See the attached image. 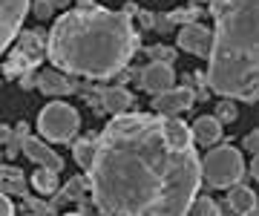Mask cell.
I'll list each match as a JSON object with an SVG mask.
<instances>
[{
    "label": "cell",
    "instance_id": "cell-13",
    "mask_svg": "<svg viewBox=\"0 0 259 216\" xmlns=\"http://www.w3.org/2000/svg\"><path fill=\"white\" fill-rule=\"evenodd\" d=\"M190 136H193L196 144H202V147H210L216 141L222 139V124L216 121L213 115H199L190 127Z\"/></svg>",
    "mask_w": 259,
    "mask_h": 216
},
{
    "label": "cell",
    "instance_id": "cell-24",
    "mask_svg": "<svg viewBox=\"0 0 259 216\" xmlns=\"http://www.w3.org/2000/svg\"><path fill=\"white\" fill-rule=\"evenodd\" d=\"M153 61H158V64H170L173 66V61H176V49L173 47H164V44H156V47H147L144 49Z\"/></svg>",
    "mask_w": 259,
    "mask_h": 216
},
{
    "label": "cell",
    "instance_id": "cell-36",
    "mask_svg": "<svg viewBox=\"0 0 259 216\" xmlns=\"http://www.w3.org/2000/svg\"><path fill=\"white\" fill-rule=\"evenodd\" d=\"M0 182H3V153H0Z\"/></svg>",
    "mask_w": 259,
    "mask_h": 216
},
{
    "label": "cell",
    "instance_id": "cell-30",
    "mask_svg": "<svg viewBox=\"0 0 259 216\" xmlns=\"http://www.w3.org/2000/svg\"><path fill=\"white\" fill-rule=\"evenodd\" d=\"M0 216H15V205H12L9 196L0 193Z\"/></svg>",
    "mask_w": 259,
    "mask_h": 216
},
{
    "label": "cell",
    "instance_id": "cell-29",
    "mask_svg": "<svg viewBox=\"0 0 259 216\" xmlns=\"http://www.w3.org/2000/svg\"><path fill=\"white\" fill-rule=\"evenodd\" d=\"M242 147H245L248 153H256V147H259V136H256V130L245 136V141H242Z\"/></svg>",
    "mask_w": 259,
    "mask_h": 216
},
{
    "label": "cell",
    "instance_id": "cell-17",
    "mask_svg": "<svg viewBox=\"0 0 259 216\" xmlns=\"http://www.w3.org/2000/svg\"><path fill=\"white\" fill-rule=\"evenodd\" d=\"M83 193H90V185H87V176H75V179H69L64 185V190L58 193L52 202H49V210L55 213V207L58 205H64V202H72V199H83Z\"/></svg>",
    "mask_w": 259,
    "mask_h": 216
},
{
    "label": "cell",
    "instance_id": "cell-12",
    "mask_svg": "<svg viewBox=\"0 0 259 216\" xmlns=\"http://www.w3.org/2000/svg\"><path fill=\"white\" fill-rule=\"evenodd\" d=\"M101 107H104V113L124 115V113H130V107H133V93H130L127 87H104L101 90Z\"/></svg>",
    "mask_w": 259,
    "mask_h": 216
},
{
    "label": "cell",
    "instance_id": "cell-34",
    "mask_svg": "<svg viewBox=\"0 0 259 216\" xmlns=\"http://www.w3.org/2000/svg\"><path fill=\"white\" fill-rule=\"evenodd\" d=\"M49 3H52V9H66L72 0H49Z\"/></svg>",
    "mask_w": 259,
    "mask_h": 216
},
{
    "label": "cell",
    "instance_id": "cell-19",
    "mask_svg": "<svg viewBox=\"0 0 259 216\" xmlns=\"http://www.w3.org/2000/svg\"><path fill=\"white\" fill-rule=\"evenodd\" d=\"M32 188L37 190V193H44V196H49V193H55L58 190V173H52V170L40 167L32 173Z\"/></svg>",
    "mask_w": 259,
    "mask_h": 216
},
{
    "label": "cell",
    "instance_id": "cell-16",
    "mask_svg": "<svg viewBox=\"0 0 259 216\" xmlns=\"http://www.w3.org/2000/svg\"><path fill=\"white\" fill-rule=\"evenodd\" d=\"M228 205L239 216H253L256 213V193L248 185H233L231 193H228Z\"/></svg>",
    "mask_w": 259,
    "mask_h": 216
},
{
    "label": "cell",
    "instance_id": "cell-35",
    "mask_svg": "<svg viewBox=\"0 0 259 216\" xmlns=\"http://www.w3.org/2000/svg\"><path fill=\"white\" fill-rule=\"evenodd\" d=\"M90 3H95V0H78V6H90Z\"/></svg>",
    "mask_w": 259,
    "mask_h": 216
},
{
    "label": "cell",
    "instance_id": "cell-5",
    "mask_svg": "<svg viewBox=\"0 0 259 216\" xmlns=\"http://www.w3.org/2000/svg\"><path fill=\"white\" fill-rule=\"evenodd\" d=\"M37 130L47 141H72V136L81 130V115L72 104L49 101L37 115Z\"/></svg>",
    "mask_w": 259,
    "mask_h": 216
},
{
    "label": "cell",
    "instance_id": "cell-27",
    "mask_svg": "<svg viewBox=\"0 0 259 216\" xmlns=\"http://www.w3.org/2000/svg\"><path fill=\"white\" fill-rule=\"evenodd\" d=\"M29 9H32V15H35V18H40V20H47L49 15L55 12L49 0H32V3H29Z\"/></svg>",
    "mask_w": 259,
    "mask_h": 216
},
{
    "label": "cell",
    "instance_id": "cell-11",
    "mask_svg": "<svg viewBox=\"0 0 259 216\" xmlns=\"http://www.w3.org/2000/svg\"><path fill=\"white\" fill-rule=\"evenodd\" d=\"M20 153H26V159H32L35 164L52 170V173L64 170V159H61V156H58L52 147H47V141H40V139H32V136H26V139H23V147H20Z\"/></svg>",
    "mask_w": 259,
    "mask_h": 216
},
{
    "label": "cell",
    "instance_id": "cell-4",
    "mask_svg": "<svg viewBox=\"0 0 259 216\" xmlns=\"http://www.w3.org/2000/svg\"><path fill=\"white\" fill-rule=\"evenodd\" d=\"M202 179L210 188H233L239 185V179L245 176V159L233 144H222V147H213L202 161Z\"/></svg>",
    "mask_w": 259,
    "mask_h": 216
},
{
    "label": "cell",
    "instance_id": "cell-32",
    "mask_svg": "<svg viewBox=\"0 0 259 216\" xmlns=\"http://www.w3.org/2000/svg\"><path fill=\"white\" fill-rule=\"evenodd\" d=\"M18 84H20V90H32V87H35V75H32V72H26V75L18 78Z\"/></svg>",
    "mask_w": 259,
    "mask_h": 216
},
{
    "label": "cell",
    "instance_id": "cell-9",
    "mask_svg": "<svg viewBox=\"0 0 259 216\" xmlns=\"http://www.w3.org/2000/svg\"><path fill=\"white\" fill-rule=\"evenodd\" d=\"M176 40H179V49H185L190 55L207 58L213 47V32L202 23H187V26L176 29Z\"/></svg>",
    "mask_w": 259,
    "mask_h": 216
},
{
    "label": "cell",
    "instance_id": "cell-1",
    "mask_svg": "<svg viewBox=\"0 0 259 216\" xmlns=\"http://www.w3.org/2000/svg\"><path fill=\"white\" fill-rule=\"evenodd\" d=\"M87 185L101 216H185L202 185L196 147H170L161 115H115L95 136Z\"/></svg>",
    "mask_w": 259,
    "mask_h": 216
},
{
    "label": "cell",
    "instance_id": "cell-38",
    "mask_svg": "<svg viewBox=\"0 0 259 216\" xmlns=\"http://www.w3.org/2000/svg\"><path fill=\"white\" fill-rule=\"evenodd\" d=\"M207 3H213V6H216V3H222V0H207Z\"/></svg>",
    "mask_w": 259,
    "mask_h": 216
},
{
    "label": "cell",
    "instance_id": "cell-23",
    "mask_svg": "<svg viewBox=\"0 0 259 216\" xmlns=\"http://www.w3.org/2000/svg\"><path fill=\"white\" fill-rule=\"evenodd\" d=\"M29 136V127H26V121H20L18 124V130L12 133V139H9V144H6V156L9 159H15L20 153V147H23V139Z\"/></svg>",
    "mask_w": 259,
    "mask_h": 216
},
{
    "label": "cell",
    "instance_id": "cell-31",
    "mask_svg": "<svg viewBox=\"0 0 259 216\" xmlns=\"http://www.w3.org/2000/svg\"><path fill=\"white\" fill-rule=\"evenodd\" d=\"M3 179H23V173L15 164H3Z\"/></svg>",
    "mask_w": 259,
    "mask_h": 216
},
{
    "label": "cell",
    "instance_id": "cell-21",
    "mask_svg": "<svg viewBox=\"0 0 259 216\" xmlns=\"http://www.w3.org/2000/svg\"><path fill=\"white\" fill-rule=\"evenodd\" d=\"M202 12L204 9H199V6H185V9H173V12H167V15L173 20V26H187V23H199Z\"/></svg>",
    "mask_w": 259,
    "mask_h": 216
},
{
    "label": "cell",
    "instance_id": "cell-15",
    "mask_svg": "<svg viewBox=\"0 0 259 216\" xmlns=\"http://www.w3.org/2000/svg\"><path fill=\"white\" fill-rule=\"evenodd\" d=\"M15 49H20L32 61H40L44 52H47V35H44V29H26V32H20Z\"/></svg>",
    "mask_w": 259,
    "mask_h": 216
},
{
    "label": "cell",
    "instance_id": "cell-26",
    "mask_svg": "<svg viewBox=\"0 0 259 216\" xmlns=\"http://www.w3.org/2000/svg\"><path fill=\"white\" fill-rule=\"evenodd\" d=\"M150 32H158V35H170V32H176V26H173L170 15H164V12H156V15H153V29H150Z\"/></svg>",
    "mask_w": 259,
    "mask_h": 216
},
{
    "label": "cell",
    "instance_id": "cell-22",
    "mask_svg": "<svg viewBox=\"0 0 259 216\" xmlns=\"http://www.w3.org/2000/svg\"><path fill=\"white\" fill-rule=\"evenodd\" d=\"M236 115H239V110H236L233 98H225V101L216 104V113H213V118H216L219 124H233V121H236Z\"/></svg>",
    "mask_w": 259,
    "mask_h": 216
},
{
    "label": "cell",
    "instance_id": "cell-18",
    "mask_svg": "<svg viewBox=\"0 0 259 216\" xmlns=\"http://www.w3.org/2000/svg\"><path fill=\"white\" fill-rule=\"evenodd\" d=\"M72 153H75L78 167H81V170H90V164H93V156H95V133H93V136H87V139H81V141H75V144H72Z\"/></svg>",
    "mask_w": 259,
    "mask_h": 216
},
{
    "label": "cell",
    "instance_id": "cell-10",
    "mask_svg": "<svg viewBox=\"0 0 259 216\" xmlns=\"http://www.w3.org/2000/svg\"><path fill=\"white\" fill-rule=\"evenodd\" d=\"M35 87L44 95H55V98H66V95L81 93V81L58 72V69H47V72H37L35 75Z\"/></svg>",
    "mask_w": 259,
    "mask_h": 216
},
{
    "label": "cell",
    "instance_id": "cell-2",
    "mask_svg": "<svg viewBox=\"0 0 259 216\" xmlns=\"http://www.w3.org/2000/svg\"><path fill=\"white\" fill-rule=\"evenodd\" d=\"M139 49V32L124 12L104 9L98 3L75 6L55 20L47 35L49 64L58 72L90 81H110L130 66Z\"/></svg>",
    "mask_w": 259,
    "mask_h": 216
},
{
    "label": "cell",
    "instance_id": "cell-33",
    "mask_svg": "<svg viewBox=\"0 0 259 216\" xmlns=\"http://www.w3.org/2000/svg\"><path fill=\"white\" fill-rule=\"evenodd\" d=\"M9 139H12V127H9V124H0V144L6 147V144H9Z\"/></svg>",
    "mask_w": 259,
    "mask_h": 216
},
{
    "label": "cell",
    "instance_id": "cell-3",
    "mask_svg": "<svg viewBox=\"0 0 259 216\" xmlns=\"http://www.w3.org/2000/svg\"><path fill=\"white\" fill-rule=\"evenodd\" d=\"M259 0H222L213 6V47L210 66L204 72L207 90L222 98L256 104L259 49H256Z\"/></svg>",
    "mask_w": 259,
    "mask_h": 216
},
{
    "label": "cell",
    "instance_id": "cell-6",
    "mask_svg": "<svg viewBox=\"0 0 259 216\" xmlns=\"http://www.w3.org/2000/svg\"><path fill=\"white\" fill-rule=\"evenodd\" d=\"M32 0H0V55L12 47V40L20 35V26L26 20Z\"/></svg>",
    "mask_w": 259,
    "mask_h": 216
},
{
    "label": "cell",
    "instance_id": "cell-8",
    "mask_svg": "<svg viewBox=\"0 0 259 216\" xmlns=\"http://www.w3.org/2000/svg\"><path fill=\"white\" fill-rule=\"evenodd\" d=\"M196 104V95L190 87H170L164 93L153 95V110H156L161 118H176L179 113H185Z\"/></svg>",
    "mask_w": 259,
    "mask_h": 216
},
{
    "label": "cell",
    "instance_id": "cell-28",
    "mask_svg": "<svg viewBox=\"0 0 259 216\" xmlns=\"http://www.w3.org/2000/svg\"><path fill=\"white\" fill-rule=\"evenodd\" d=\"M136 23H139V29H153V12H136Z\"/></svg>",
    "mask_w": 259,
    "mask_h": 216
},
{
    "label": "cell",
    "instance_id": "cell-7",
    "mask_svg": "<svg viewBox=\"0 0 259 216\" xmlns=\"http://www.w3.org/2000/svg\"><path fill=\"white\" fill-rule=\"evenodd\" d=\"M136 87L139 90H144V93L150 95H158L164 93V90H170V87H176V72H173V66L170 64H158V61H153V64H147L144 69H136Z\"/></svg>",
    "mask_w": 259,
    "mask_h": 216
},
{
    "label": "cell",
    "instance_id": "cell-14",
    "mask_svg": "<svg viewBox=\"0 0 259 216\" xmlns=\"http://www.w3.org/2000/svg\"><path fill=\"white\" fill-rule=\"evenodd\" d=\"M161 133H164V139H167V144H170V147H179V150L193 147L190 127H187L182 118H161Z\"/></svg>",
    "mask_w": 259,
    "mask_h": 216
},
{
    "label": "cell",
    "instance_id": "cell-37",
    "mask_svg": "<svg viewBox=\"0 0 259 216\" xmlns=\"http://www.w3.org/2000/svg\"><path fill=\"white\" fill-rule=\"evenodd\" d=\"M64 216H87V213H64Z\"/></svg>",
    "mask_w": 259,
    "mask_h": 216
},
{
    "label": "cell",
    "instance_id": "cell-25",
    "mask_svg": "<svg viewBox=\"0 0 259 216\" xmlns=\"http://www.w3.org/2000/svg\"><path fill=\"white\" fill-rule=\"evenodd\" d=\"M0 193H3V196H9V193L26 196V179H3V182H0Z\"/></svg>",
    "mask_w": 259,
    "mask_h": 216
},
{
    "label": "cell",
    "instance_id": "cell-20",
    "mask_svg": "<svg viewBox=\"0 0 259 216\" xmlns=\"http://www.w3.org/2000/svg\"><path fill=\"white\" fill-rule=\"evenodd\" d=\"M185 216H222L219 205H216V199L210 196H196L190 202V207L185 210Z\"/></svg>",
    "mask_w": 259,
    "mask_h": 216
}]
</instances>
